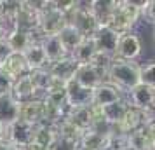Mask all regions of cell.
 Returning <instances> with one entry per match:
<instances>
[{"mask_svg":"<svg viewBox=\"0 0 155 150\" xmlns=\"http://www.w3.org/2000/svg\"><path fill=\"white\" fill-rule=\"evenodd\" d=\"M0 150H21V148H18L14 143H11L9 140H0Z\"/></svg>","mask_w":155,"mask_h":150,"instance_id":"cell-37","label":"cell"},{"mask_svg":"<svg viewBox=\"0 0 155 150\" xmlns=\"http://www.w3.org/2000/svg\"><path fill=\"white\" fill-rule=\"evenodd\" d=\"M19 105L12 98V94H2L0 96V124L4 128H9L19 119Z\"/></svg>","mask_w":155,"mask_h":150,"instance_id":"cell-18","label":"cell"},{"mask_svg":"<svg viewBox=\"0 0 155 150\" xmlns=\"http://www.w3.org/2000/svg\"><path fill=\"white\" fill-rule=\"evenodd\" d=\"M30 77H31V82H33V86H35L37 93H38V98H42L44 94L47 93L52 86V82H54V77L51 75V72L47 68H44V70H37V72H31L30 73Z\"/></svg>","mask_w":155,"mask_h":150,"instance_id":"cell-25","label":"cell"},{"mask_svg":"<svg viewBox=\"0 0 155 150\" xmlns=\"http://www.w3.org/2000/svg\"><path fill=\"white\" fill-rule=\"evenodd\" d=\"M150 115L152 114H147V112H143L140 108L129 105L124 117H122V121H120V124L115 128V133L129 135V133H134L138 129H143L150 121H153V119H150Z\"/></svg>","mask_w":155,"mask_h":150,"instance_id":"cell-5","label":"cell"},{"mask_svg":"<svg viewBox=\"0 0 155 150\" xmlns=\"http://www.w3.org/2000/svg\"><path fill=\"white\" fill-rule=\"evenodd\" d=\"M120 100H124V91L112 82H106V80L92 91V103L96 107H105V105H110V103H115Z\"/></svg>","mask_w":155,"mask_h":150,"instance_id":"cell-13","label":"cell"},{"mask_svg":"<svg viewBox=\"0 0 155 150\" xmlns=\"http://www.w3.org/2000/svg\"><path fill=\"white\" fill-rule=\"evenodd\" d=\"M153 40H155V32H153Z\"/></svg>","mask_w":155,"mask_h":150,"instance_id":"cell-44","label":"cell"},{"mask_svg":"<svg viewBox=\"0 0 155 150\" xmlns=\"http://www.w3.org/2000/svg\"><path fill=\"white\" fill-rule=\"evenodd\" d=\"M98 150H119V148H115V147H113V145H112L110 142H106L105 145H103L101 148H98Z\"/></svg>","mask_w":155,"mask_h":150,"instance_id":"cell-40","label":"cell"},{"mask_svg":"<svg viewBox=\"0 0 155 150\" xmlns=\"http://www.w3.org/2000/svg\"><path fill=\"white\" fill-rule=\"evenodd\" d=\"M127 107H129V101L126 100H120L115 101V103H110V105H105V107H99L101 108V115L112 128H117L122 121V117L126 114Z\"/></svg>","mask_w":155,"mask_h":150,"instance_id":"cell-24","label":"cell"},{"mask_svg":"<svg viewBox=\"0 0 155 150\" xmlns=\"http://www.w3.org/2000/svg\"><path fill=\"white\" fill-rule=\"evenodd\" d=\"M143 14L147 16L152 23H155V0H148L145 9H143Z\"/></svg>","mask_w":155,"mask_h":150,"instance_id":"cell-35","label":"cell"},{"mask_svg":"<svg viewBox=\"0 0 155 150\" xmlns=\"http://www.w3.org/2000/svg\"><path fill=\"white\" fill-rule=\"evenodd\" d=\"M105 77H106L105 72L98 70V68L92 66V65H78L73 80L78 82L80 86H84V87H87V89H92V91H94L99 84L105 82Z\"/></svg>","mask_w":155,"mask_h":150,"instance_id":"cell-12","label":"cell"},{"mask_svg":"<svg viewBox=\"0 0 155 150\" xmlns=\"http://www.w3.org/2000/svg\"><path fill=\"white\" fill-rule=\"evenodd\" d=\"M68 23L77 26L85 38H91L94 35V32L99 28V23L96 21L94 14L91 12V2H85V4L78 2L77 9L68 16Z\"/></svg>","mask_w":155,"mask_h":150,"instance_id":"cell-4","label":"cell"},{"mask_svg":"<svg viewBox=\"0 0 155 150\" xmlns=\"http://www.w3.org/2000/svg\"><path fill=\"white\" fill-rule=\"evenodd\" d=\"M0 70L4 72V73H7L12 80L30 73L28 66H26V61H25V56H23L21 52H12L4 63L0 65Z\"/></svg>","mask_w":155,"mask_h":150,"instance_id":"cell-21","label":"cell"},{"mask_svg":"<svg viewBox=\"0 0 155 150\" xmlns=\"http://www.w3.org/2000/svg\"><path fill=\"white\" fill-rule=\"evenodd\" d=\"M58 37H59L61 44L64 45V49L68 51V54H71V52L85 40V37L82 35V32H80L77 26H73L71 23H68V25L58 33Z\"/></svg>","mask_w":155,"mask_h":150,"instance_id":"cell-23","label":"cell"},{"mask_svg":"<svg viewBox=\"0 0 155 150\" xmlns=\"http://www.w3.org/2000/svg\"><path fill=\"white\" fill-rule=\"evenodd\" d=\"M77 148H78V145H75L71 142H66L63 138H56L54 143L49 147V150H77Z\"/></svg>","mask_w":155,"mask_h":150,"instance_id":"cell-31","label":"cell"},{"mask_svg":"<svg viewBox=\"0 0 155 150\" xmlns=\"http://www.w3.org/2000/svg\"><path fill=\"white\" fill-rule=\"evenodd\" d=\"M66 105L70 108L91 107L92 103V89L80 86L75 80H70L66 84Z\"/></svg>","mask_w":155,"mask_h":150,"instance_id":"cell-10","label":"cell"},{"mask_svg":"<svg viewBox=\"0 0 155 150\" xmlns=\"http://www.w3.org/2000/svg\"><path fill=\"white\" fill-rule=\"evenodd\" d=\"M141 40L138 35H134L133 32L120 35L119 45H117V58L124 61H134L141 54Z\"/></svg>","mask_w":155,"mask_h":150,"instance_id":"cell-11","label":"cell"},{"mask_svg":"<svg viewBox=\"0 0 155 150\" xmlns=\"http://www.w3.org/2000/svg\"><path fill=\"white\" fill-rule=\"evenodd\" d=\"M5 38H7V42H9V45H11L12 52H21V54L28 49L33 42H37L35 35H33L31 32H26V30H21V28H16V26L9 32Z\"/></svg>","mask_w":155,"mask_h":150,"instance_id":"cell-20","label":"cell"},{"mask_svg":"<svg viewBox=\"0 0 155 150\" xmlns=\"http://www.w3.org/2000/svg\"><path fill=\"white\" fill-rule=\"evenodd\" d=\"M4 16V0H0V18Z\"/></svg>","mask_w":155,"mask_h":150,"instance_id":"cell-41","label":"cell"},{"mask_svg":"<svg viewBox=\"0 0 155 150\" xmlns=\"http://www.w3.org/2000/svg\"><path fill=\"white\" fill-rule=\"evenodd\" d=\"M147 5V2H133V0H122L119 2V7L113 14L110 21V28L115 30L119 35L129 33L134 28V25L143 14V9Z\"/></svg>","mask_w":155,"mask_h":150,"instance_id":"cell-2","label":"cell"},{"mask_svg":"<svg viewBox=\"0 0 155 150\" xmlns=\"http://www.w3.org/2000/svg\"><path fill=\"white\" fill-rule=\"evenodd\" d=\"M140 79H141V84L155 87V61H150L147 65H140Z\"/></svg>","mask_w":155,"mask_h":150,"instance_id":"cell-30","label":"cell"},{"mask_svg":"<svg viewBox=\"0 0 155 150\" xmlns=\"http://www.w3.org/2000/svg\"><path fill=\"white\" fill-rule=\"evenodd\" d=\"M96 52H98V51H96V45H94V42H92V38H85L84 42L80 44L70 56L73 58L78 65H89L92 61V58H94Z\"/></svg>","mask_w":155,"mask_h":150,"instance_id":"cell-26","label":"cell"},{"mask_svg":"<svg viewBox=\"0 0 155 150\" xmlns=\"http://www.w3.org/2000/svg\"><path fill=\"white\" fill-rule=\"evenodd\" d=\"M143 131H145V136H147V140H148L150 150H155V119L148 122L147 126L143 128Z\"/></svg>","mask_w":155,"mask_h":150,"instance_id":"cell-33","label":"cell"},{"mask_svg":"<svg viewBox=\"0 0 155 150\" xmlns=\"http://www.w3.org/2000/svg\"><path fill=\"white\" fill-rule=\"evenodd\" d=\"M58 138L56 128L49 126V124H40L35 129V136H33V143L40 145L44 148H49L51 145L54 143V140Z\"/></svg>","mask_w":155,"mask_h":150,"instance_id":"cell-27","label":"cell"},{"mask_svg":"<svg viewBox=\"0 0 155 150\" xmlns=\"http://www.w3.org/2000/svg\"><path fill=\"white\" fill-rule=\"evenodd\" d=\"M106 142H108V136L106 135H101V133L94 131V129H89V131H85L82 135L80 142H78V147L80 148H87V150H98Z\"/></svg>","mask_w":155,"mask_h":150,"instance_id":"cell-28","label":"cell"},{"mask_svg":"<svg viewBox=\"0 0 155 150\" xmlns=\"http://www.w3.org/2000/svg\"><path fill=\"white\" fill-rule=\"evenodd\" d=\"M56 133H58V138H63V140L75 143V145H78L80 138L84 135V131H80L78 128H75V126H73L70 121H66V119L61 121L56 126Z\"/></svg>","mask_w":155,"mask_h":150,"instance_id":"cell-29","label":"cell"},{"mask_svg":"<svg viewBox=\"0 0 155 150\" xmlns=\"http://www.w3.org/2000/svg\"><path fill=\"white\" fill-rule=\"evenodd\" d=\"M23 56H25V61H26V66H28L30 73L31 72H37V70H44V68L49 66L45 51H44L40 42H33L28 49L23 52Z\"/></svg>","mask_w":155,"mask_h":150,"instance_id":"cell-19","label":"cell"},{"mask_svg":"<svg viewBox=\"0 0 155 150\" xmlns=\"http://www.w3.org/2000/svg\"><path fill=\"white\" fill-rule=\"evenodd\" d=\"M11 94H12V98L18 103H25V101H30V100H33V98H38V93H37L35 86L31 82L30 73H26V75H23V77L14 80Z\"/></svg>","mask_w":155,"mask_h":150,"instance_id":"cell-16","label":"cell"},{"mask_svg":"<svg viewBox=\"0 0 155 150\" xmlns=\"http://www.w3.org/2000/svg\"><path fill=\"white\" fill-rule=\"evenodd\" d=\"M106 82H112L122 91H131L134 87L141 84L140 79V65L136 61H124L115 58V61L106 72Z\"/></svg>","mask_w":155,"mask_h":150,"instance_id":"cell-1","label":"cell"},{"mask_svg":"<svg viewBox=\"0 0 155 150\" xmlns=\"http://www.w3.org/2000/svg\"><path fill=\"white\" fill-rule=\"evenodd\" d=\"M117 7H119V0H94V2H91V12L94 14L99 26L110 25Z\"/></svg>","mask_w":155,"mask_h":150,"instance_id":"cell-17","label":"cell"},{"mask_svg":"<svg viewBox=\"0 0 155 150\" xmlns=\"http://www.w3.org/2000/svg\"><path fill=\"white\" fill-rule=\"evenodd\" d=\"M77 150H87V148H80V147H78V148Z\"/></svg>","mask_w":155,"mask_h":150,"instance_id":"cell-43","label":"cell"},{"mask_svg":"<svg viewBox=\"0 0 155 150\" xmlns=\"http://www.w3.org/2000/svg\"><path fill=\"white\" fill-rule=\"evenodd\" d=\"M129 105L131 107H136L147 112V114H152L155 112V87L145 86V84H138V86L129 91Z\"/></svg>","mask_w":155,"mask_h":150,"instance_id":"cell-8","label":"cell"},{"mask_svg":"<svg viewBox=\"0 0 155 150\" xmlns=\"http://www.w3.org/2000/svg\"><path fill=\"white\" fill-rule=\"evenodd\" d=\"M12 84H14V80L11 79L7 73H4V72L0 70V96H2V94H9L11 93Z\"/></svg>","mask_w":155,"mask_h":150,"instance_id":"cell-32","label":"cell"},{"mask_svg":"<svg viewBox=\"0 0 155 150\" xmlns=\"http://www.w3.org/2000/svg\"><path fill=\"white\" fill-rule=\"evenodd\" d=\"M77 68H78V63L71 56H66V58H63V59H59L56 63H51L49 66H47V70L51 72V75H52L54 79L64 82V84H68L70 80H73Z\"/></svg>","mask_w":155,"mask_h":150,"instance_id":"cell-15","label":"cell"},{"mask_svg":"<svg viewBox=\"0 0 155 150\" xmlns=\"http://www.w3.org/2000/svg\"><path fill=\"white\" fill-rule=\"evenodd\" d=\"M94 114H96V107H80V108H70L68 107V114H66V121H70L75 128L80 131H89L94 122Z\"/></svg>","mask_w":155,"mask_h":150,"instance_id":"cell-14","label":"cell"},{"mask_svg":"<svg viewBox=\"0 0 155 150\" xmlns=\"http://www.w3.org/2000/svg\"><path fill=\"white\" fill-rule=\"evenodd\" d=\"M66 25H68L66 16L54 7V2H47L45 7L40 11L37 32L42 37H52V35H58Z\"/></svg>","mask_w":155,"mask_h":150,"instance_id":"cell-3","label":"cell"},{"mask_svg":"<svg viewBox=\"0 0 155 150\" xmlns=\"http://www.w3.org/2000/svg\"><path fill=\"white\" fill-rule=\"evenodd\" d=\"M37 126H31L28 122L18 119L14 124H11L7 128V140L14 143L18 148H25L26 145L33 143V136H35Z\"/></svg>","mask_w":155,"mask_h":150,"instance_id":"cell-7","label":"cell"},{"mask_svg":"<svg viewBox=\"0 0 155 150\" xmlns=\"http://www.w3.org/2000/svg\"><path fill=\"white\" fill-rule=\"evenodd\" d=\"M11 54H12V49H11V45H9L7 38H0V65L4 63Z\"/></svg>","mask_w":155,"mask_h":150,"instance_id":"cell-34","label":"cell"},{"mask_svg":"<svg viewBox=\"0 0 155 150\" xmlns=\"http://www.w3.org/2000/svg\"><path fill=\"white\" fill-rule=\"evenodd\" d=\"M40 44H42L44 51H45V56H47L49 65L56 63V61H59V59H63V58H66V56H70L68 51L64 49V45L61 44V40H59V37L58 35L44 37Z\"/></svg>","mask_w":155,"mask_h":150,"instance_id":"cell-22","label":"cell"},{"mask_svg":"<svg viewBox=\"0 0 155 150\" xmlns=\"http://www.w3.org/2000/svg\"><path fill=\"white\" fill-rule=\"evenodd\" d=\"M19 119L31 126H40L45 122V105L42 98H33L19 105Z\"/></svg>","mask_w":155,"mask_h":150,"instance_id":"cell-9","label":"cell"},{"mask_svg":"<svg viewBox=\"0 0 155 150\" xmlns=\"http://www.w3.org/2000/svg\"><path fill=\"white\" fill-rule=\"evenodd\" d=\"M91 38H92V42H94V45H96L98 52H103V54L117 58V45H119L120 35L115 30H112L110 26H99Z\"/></svg>","mask_w":155,"mask_h":150,"instance_id":"cell-6","label":"cell"},{"mask_svg":"<svg viewBox=\"0 0 155 150\" xmlns=\"http://www.w3.org/2000/svg\"><path fill=\"white\" fill-rule=\"evenodd\" d=\"M0 138L2 140H7V128H4L2 124H0Z\"/></svg>","mask_w":155,"mask_h":150,"instance_id":"cell-39","label":"cell"},{"mask_svg":"<svg viewBox=\"0 0 155 150\" xmlns=\"http://www.w3.org/2000/svg\"><path fill=\"white\" fill-rule=\"evenodd\" d=\"M12 28H14V25H12V23H9V21H5L4 18H0V38H5L7 33Z\"/></svg>","mask_w":155,"mask_h":150,"instance_id":"cell-36","label":"cell"},{"mask_svg":"<svg viewBox=\"0 0 155 150\" xmlns=\"http://www.w3.org/2000/svg\"><path fill=\"white\" fill-rule=\"evenodd\" d=\"M122 150H133V148H129V147H124V148H122Z\"/></svg>","mask_w":155,"mask_h":150,"instance_id":"cell-42","label":"cell"},{"mask_svg":"<svg viewBox=\"0 0 155 150\" xmlns=\"http://www.w3.org/2000/svg\"><path fill=\"white\" fill-rule=\"evenodd\" d=\"M21 150H49V148H44L40 145H37V143H30V145H26V147L21 148Z\"/></svg>","mask_w":155,"mask_h":150,"instance_id":"cell-38","label":"cell"}]
</instances>
